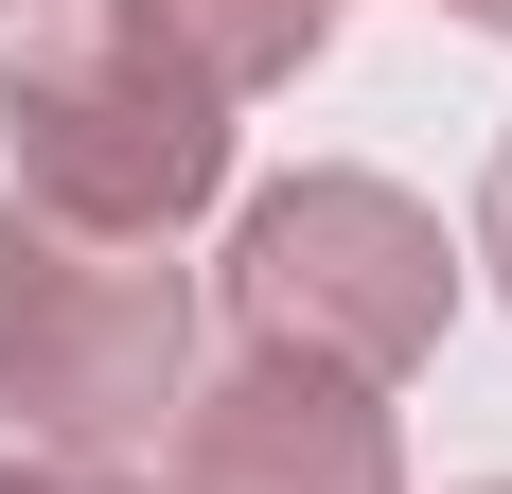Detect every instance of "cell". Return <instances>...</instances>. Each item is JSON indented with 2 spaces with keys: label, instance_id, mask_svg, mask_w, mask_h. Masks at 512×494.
Returning <instances> with one entry per match:
<instances>
[{
  "label": "cell",
  "instance_id": "cell-1",
  "mask_svg": "<svg viewBox=\"0 0 512 494\" xmlns=\"http://www.w3.org/2000/svg\"><path fill=\"white\" fill-rule=\"evenodd\" d=\"M195 389V283L142 230H71V212L0 195V424L71 477L159 442Z\"/></svg>",
  "mask_w": 512,
  "mask_h": 494
},
{
  "label": "cell",
  "instance_id": "cell-2",
  "mask_svg": "<svg viewBox=\"0 0 512 494\" xmlns=\"http://www.w3.org/2000/svg\"><path fill=\"white\" fill-rule=\"evenodd\" d=\"M230 336L283 353V371H336V389H389V371H424L442 353V318H460V247H442V212L389 195V177H283V195L230 212Z\"/></svg>",
  "mask_w": 512,
  "mask_h": 494
},
{
  "label": "cell",
  "instance_id": "cell-3",
  "mask_svg": "<svg viewBox=\"0 0 512 494\" xmlns=\"http://www.w3.org/2000/svg\"><path fill=\"white\" fill-rule=\"evenodd\" d=\"M0 159H18V212L177 247V212H212V177H230V106L159 71L124 18H53L0 71Z\"/></svg>",
  "mask_w": 512,
  "mask_h": 494
},
{
  "label": "cell",
  "instance_id": "cell-4",
  "mask_svg": "<svg viewBox=\"0 0 512 494\" xmlns=\"http://www.w3.org/2000/svg\"><path fill=\"white\" fill-rule=\"evenodd\" d=\"M177 494H407V442L336 371L230 353L212 389H177Z\"/></svg>",
  "mask_w": 512,
  "mask_h": 494
},
{
  "label": "cell",
  "instance_id": "cell-5",
  "mask_svg": "<svg viewBox=\"0 0 512 494\" xmlns=\"http://www.w3.org/2000/svg\"><path fill=\"white\" fill-rule=\"evenodd\" d=\"M106 18H124L159 71H195L212 106L301 89V71H318V36H336V0H106Z\"/></svg>",
  "mask_w": 512,
  "mask_h": 494
},
{
  "label": "cell",
  "instance_id": "cell-6",
  "mask_svg": "<svg viewBox=\"0 0 512 494\" xmlns=\"http://www.w3.org/2000/svg\"><path fill=\"white\" fill-rule=\"evenodd\" d=\"M477 265L512 283V142H495V177H477Z\"/></svg>",
  "mask_w": 512,
  "mask_h": 494
},
{
  "label": "cell",
  "instance_id": "cell-7",
  "mask_svg": "<svg viewBox=\"0 0 512 494\" xmlns=\"http://www.w3.org/2000/svg\"><path fill=\"white\" fill-rule=\"evenodd\" d=\"M0 494H124V477H71V459H0Z\"/></svg>",
  "mask_w": 512,
  "mask_h": 494
},
{
  "label": "cell",
  "instance_id": "cell-8",
  "mask_svg": "<svg viewBox=\"0 0 512 494\" xmlns=\"http://www.w3.org/2000/svg\"><path fill=\"white\" fill-rule=\"evenodd\" d=\"M460 18H477V36H512V0H460Z\"/></svg>",
  "mask_w": 512,
  "mask_h": 494
},
{
  "label": "cell",
  "instance_id": "cell-9",
  "mask_svg": "<svg viewBox=\"0 0 512 494\" xmlns=\"http://www.w3.org/2000/svg\"><path fill=\"white\" fill-rule=\"evenodd\" d=\"M477 494H512V477H477Z\"/></svg>",
  "mask_w": 512,
  "mask_h": 494
},
{
  "label": "cell",
  "instance_id": "cell-10",
  "mask_svg": "<svg viewBox=\"0 0 512 494\" xmlns=\"http://www.w3.org/2000/svg\"><path fill=\"white\" fill-rule=\"evenodd\" d=\"M0 18H18V0H0Z\"/></svg>",
  "mask_w": 512,
  "mask_h": 494
}]
</instances>
